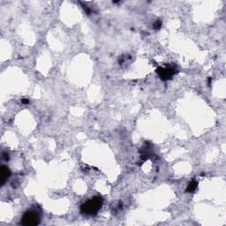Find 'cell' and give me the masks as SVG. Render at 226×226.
Instances as JSON below:
<instances>
[{
    "label": "cell",
    "mask_w": 226,
    "mask_h": 226,
    "mask_svg": "<svg viewBox=\"0 0 226 226\" xmlns=\"http://www.w3.org/2000/svg\"><path fill=\"white\" fill-rule=\"evenodd\" d=\"M104 200L100 196H95L80 205V212L87 216H95L102 209Z\"/></svg>",
    "instance_id": "6da1fadb"
},
{
    "label": "cell",
    "mask_w": 226,
    "mask_h": 226,
    "mask_svg": "<svg viewBox=\"0 0 226 226\" xmlns=\"http://www.w3.org/2000/svg\"><path fill=\"white\" fill-rule=\"evenodd\" d=\"M40 223V216L36 210H28L21 218V225L25 226H35Z\"/></svg>",
    "instance_id": "7a4b0ae2"
},
{
    "label": "cell",
    "mask_w": 226,
    "mask_h": 226,
    "mask_svg": "<svg viewBox=\"0 0 226 226\" xmlns=\"http://www.w3.org/2000/svg\"><path fill=\"white\" fill-rule=\"evenodd\" d=\"M156 73L163 80H168L171 79V77L176 74V71L171 67H165V68L158 67L156 69Z\"/></svg>",
    "instance_id": "3957f363"
},
{
    "label": "cell",
    "mask_w": 226,
    "mask_h": 226,
    "mask_svg": "<svg viewBox=\"0 0 226 226\" xmlns=\"http://www.w3.org/2000/svg\"><path fill=\"white\" fill-rule=\"evenodd\" d=\"M0 171H1V174H0V183H1V186H4L5 184V182L9 179L10 176H11V171L9 170V168L5 165H2L1 168H0Z\"/></svg>",
    "instance_id": "277c9868"
},
{
    "label": "cell",
    "mask_w": 226,
    "mask_h": 226,
    "mask_svg": "<svg viewBox=\"0 0 226 226\" xmlns=\"http://www.w3.org/2000/svg\"><path fill=\"white\" fill-rule=\"evenodd\" d=\"M198 187V182L196 180H192L191 182H189L188 186L186 189V192H193Z\"/></svg>",
    "instance_id": "5b68a950"
},
{
    "label": "cell",
    "mask_w": 226,
    "mask_h": 226,
    "mask_svg": "<svg viewBox=\"0 0 226 226\" xmlns=\"http://www.w3.org/2000/svg\"><path fill=\"white\" fill-rule=\"evenodd\" d=\"M2 157L4 158V161H7V160L9 159V155H8V154H7V153H3Z\"/></svg>",
    "instance_id": "8992f818"
},
{
    "label": "cell",
    "mask_w": 226,
    "mask_h": 226,
    "mask_svg": "<svg viewBox=\"0 0 226 226\" xmlns=\"http://www.w3.org/2000/svg\"><path fill=\"white\" fill-rule=\"evenodd\" d=\"M161 24H162V23H161V21H159V20H158V21H156V22H155V28L156 29L160 28Z\"/></svg>",
    "instance_id": "52a82bcc"
},
{
    "label": "cell",
    "mask_w": 226,
    "mask_h": 226,
    "mask_svg": "<svg viewBox=\"0 0 226 226\" xmlns=\"http://www.w3.org/2000/svg\"><path fill=\"white\" fill-rule=\"evenodd\" d=\"M21 103H22L23 104H29V100L27 99V98H23V99L21 100Z\"/></svg>",
    "instance_id": "ba28073f"
},
{
    "label": "cell",
    "mask_w": 226,
    "mask_h": 226,
    "mask_svg": "<svg viewBox=\"0 0 226 226\" xmlns=\"http://www.w3.org/2000/svg\"><path fill=\"white\" fill-rule=\"evenodd\" d=\"M211 79H212V78H209V85H210V83H211Z\"/></svg>",
    "instance_id": "9c48e42d"
}]
</instances>
